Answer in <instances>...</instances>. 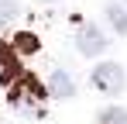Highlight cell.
<instances>
[{"instance_id":"obj_4","label":"cell","mask_w":127,"mask_h":124,"mask_svg":"<svg viewBox=\"0 0 127 124\" xmlns=\"http://www.w3.org/2000/svg\"><path fill=\"white\" fill-rule=\"evenodd\" d=\"M48 93H52V97H72V93H76V83H72V76H69V72H65V69H55V72H52V76H48Z\"/></svg>"},{"instance_id":"obj_9","label":"cell","mask_w":127,"mask_h":124,"mask_svg":"<svg viewBox=\"0 0 127 124\" xmlns=\"http://www.w3.org/2000/svg\"><path fill=\"white\" fill-rule=\"evenodd\" d=\"M45 3H55V0H45Z\"/></svg>"},{"instance_id":"obj_3","label":"cell","mask_w":127,"mask_h":124,"mask_svg":"<svg viewBox=\"0 0 127 124\" xmlns=\"http://www.w3.org/2000/svg\"><path fill=\"white\" fill-rule=\"evenodd\" d=\"M17 76H21V62H17V55H14V48H10V45H3V41H0V83H3V86H10Z\"/></svg>"},{"instance_id":"obj_6","label":"cell","mask_w":127,"mask_h":124,"mask_svg":"<svg viewBox=\"0 0 127 124\" xmlns=\"http://www.w3.org/2000/svg\"><path fill=\"white\" fill-rule=\"evenodd\" d=\"M10 48H14V55H34V52H38V38H34V35H28V31H21V35L14 38Z\"/></svg>"},{"instance_id":"obj_8","label":"cell","mask_w":127,"mask_h":124,"mask_svg":"<svg viewBox=\"0 0 127 124\" xmlns=\"http://www.w3.org/2000/svg\"><path fill=\"white\" fill-rule=\"evenodd\" d=\"M21 14V7H17V0H0V28H7L10 21Z\"/></svg>"},{"instance_id":"obj_5","label":"cell","mask_w":127,"mask_h":124,"mask_svg":"<svg viewBox=\"0 0 127 124\" xmlns=\"http://www.w3.org/2000/svg\"><path fill=\"white\" fill-rule=\"evenodd\" d=\"M106 21H110V28H113L117 35H127V10L120 3H110V7H106Z\"/></svg>"},{"instance_id":"obj_7","label":"cell","mask_w":127,"mask_h":124,"mask_svg":"<svg viewBox=\"0 0 127 124\" xmlns=\"http://www.w3.org/2000/svg\"><path fill=\"white\" fill-rule=\"evenodd\" d=\"M100 124H127V110L124 107H103L100 110Z\"/></svg>"},{"instance_id":"obj_2","label":"cell","mask_w":127,"mask_h":124,"mask_svg":"<svg viewBox=\"0 0 127 124\" xmlns=\"http://www.w3.org/2000/svg\"><path fill=\"white\" fill-rule=\"evenodd\" d=\"M76 48L83 52L86 59L103 55V52H106V38H103V31H100V28H93V24H86L83 31L76 35Z\"/></svg>"},{"instance_id":"obj_1","label":"cell","mask_w":127,"mask_h":124,"mask_svg":"<svg viewBox=\"0 0 127 124\" xmlns=\"http://www.w3.org/2000/svg\"><path fill=\"white\" fill-rule=\"evenodd\" d=\"M93 86L100 90V93H120L127 86V76H124V65H117V62H100L96 69H93Z\"/></svg>"}]
</instances>
